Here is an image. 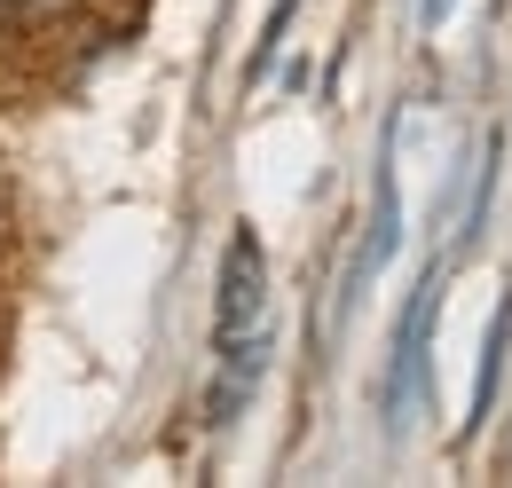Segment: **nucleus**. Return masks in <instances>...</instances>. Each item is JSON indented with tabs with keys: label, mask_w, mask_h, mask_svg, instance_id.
Masks as SVG:
<instances>
[{
	"label": "nucleus",
	"mask_w": 512,
	"mask_h": 488,
	"mask_svg": "<svg viewBox=\"0 0 512 488\" xmlns=\"http://www.w3.org/2000/svg\"><path fill=\"white\" fill-rule=\"evenodd\" d=\"M402 244V189H394V134H386V166H379V205H371V237H363V260H355V284H371Z\"/></svg>",
	"instance_id": "7ed1b4c3"
},
{
	"label": "nucleus",
	"mask_w": 512,
	"mask_h": 488,
	"mask_svg": "<svg viewBox=\"0 0 512 488\" xmlns=\"http://www.w3.org/2000/svg\"><path fill=\"white\" fill-rule=\"evenodd\" d=\"M276 355V292H268V252L253 229H229L221 252V300H213V394H205V418L229 426L253 386L268 378Z\"/></svg>",
	"instance_id": "f257e3e1"
},
{
	"label": "nucleus",
	"mask_w": 512,
	"mask_h": 488,
	"mask_svg": "<svg viewBox=\"0 0 512 488\" xmlns=\"http://www.w3.org/2000/svg\"><path fill=\"white\" fill-rule=\"evenodd\" d=\"M426 331H434V276H418V300L402 307L394 331V370H386V426H410V386L426 394Z\"/></svg>",
	"instance_id": "f03ea898"
},
{
	"label": "nucleus",
	"mask_w": 512,
	"mask_h": 488,
	"mask_svg": "<svg viewBox=\"0 0 512 488\" xmlns=\"http://www.w3.org/2000/svg\"><path fill=\"white\" fill-rule=\"evenodd\" d=\"M442 16H449V0H426V8H418V24H426V32H434Z\"/></svg>",
	"instance_id": "423d86ee"
},
{
	"label": "nucleus",
	"mask_w": 512,
	"mask_h": 488,
	"mask_svg": "<svg viewBox=\"0 0 512 488\" xmlns=\"http://www.w3.org/2000/svg\"><path fill=\"white\" fill-rule=\"evenodd\" d=\"M505 339H512V300L497 307V323H489V347H481V370H473V426L497 410V378H505Z\"/></svg>",
	"instance_id": "20e7f679"
},
{
	"label": "nucleus",
	"mask_w": 512,
	"mask_h": 488,
	"mask_svg": "<svg viewBox=\"0 0 512 488\" xmlns=\"http://www.w3.org/2000/svg\"><path fill=\"white\" fill-rule=\"evenodd\" d=\"M71 0H0V24H24V16H56Z\"/></svg>",
	"instance_id": "39448f33"
}]
</instances>
